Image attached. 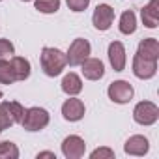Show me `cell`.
I'll return each instance as SVG.
<instances>
[{"label": "cell", "mask_w": 159, "mask_h": 159, "mask_svg": "<svg viewBox=\"0 0 159 159\" xmlns=\"http://www.w3.org/2000/svg\"><path fill=\"white\" fill-rule=\"evenodd\" d=\"M66 66H67L66 52H62L60 49H54V47L41 49V67L47 77H58Z\"/></svg>", "instance_id": "6da1fadb"}, {"label": "cell", "mask_w": 159, "mask_h": 159, "mask_svg": "<svg viewBox=\"0 0 159 159\" xmlns=\"http://www.w3.org/2000/svg\"><path fill=\"white\" fill-rule=\"evenodd\" d=\"M25 116V107L17 101H2L0 103V133L11 127L13 124H21Z\"/></svg>", "instance_id": "7a4b0ae2"}, {"label": "cell", "mask_w": 159, "mask_h": 159, "mask_svg": "<svg viewBox=\"0 0 159 159\" xmlns=\"http://www.w3.org/2000/svg\"><path fill=\"white\" fill-rule=\"evenodd\" d=\"M49 124V112L41 107H30L25 111V116L21 120L23 129L26 131H41Z\"/></svg>", "instance_id": "3957f363"}, {"label": "cell", "mask_w": 159, "mask_h": 159, "mask_svg": "<svg viewBox=\"0 0 159 159\" xmlns=\"http://www.w3.org/2000/svg\"><path fill=\"white\" fill-rule=\"evenodd\" d=\"M133 118L140 125H153L159 118V109L152 101H140L133 109Z\"/></svg>", "instance_id": "277c9868"}, {"label": "cell", "mask_w": 159, "mask_h": 159, "mask_svg": "<svg viewBox=\"0 0 159 159\" xmlns=\"http://www.w3.org/2000/svg\"><path fill=\"white\" fill-rule=\"evenodd\" d=\"M90 51H92V47H90L88 39H83V38L73 39V43L69 45V51H67V54H66L67 64H69V66H81V64L90 56Z\"/></svg>", "instance_id": "5b68a950"}, {"label": "cell", "mask_w": 159, "mask_h": 159, "mask_svg": "<svg viewBox=\"0 0 159 159\" xmlns=\"http://www.w3.org/2000/svg\"><path fill=\"white\" fill-rule=\"evenodd\" d=\"M107 94H109L111 101H114L118 105H124V103H129L133 99L135 90H133V86L127 81H114V83L109 84Z\"/></svg>", "instance_id": "8992f818"}, {"label": "cell", "mask_w": 159, "mask_h": 159, "mask_svg": "<svg viewBox=\"0 0 159 159\" xmlns=\"http://www.w3.org/2000/svg\"><path fill=\"white\" fill-rule=\"evenodd\" d=\"M112 21H114V10H112L109 4H99V6L94 10L92 23H94V26H96L98 30H101V32L109 30L111 25H112Z\"/></svg>", "instance_id": "52a82bcc"}, {"label": "cell", "mask_w": 159, "mask_h": 159, "mask_svg": "<svg viewBox=\"0 0 159 159\" xmlns=\"http://www.w3.org/2000/svg\"><path fill=\"white\" fill-rule=\"evenodd\" d=\"M84 150H86L84 140L81 137H77V135H69L62 142V153L67 159H79V157H83L84 155Z\"/></svg>", "instance_id": "ba28073f"}, {"label": "cell", "mask_w": 159, "mask_h": 159, "mask_svg": "<svg viewBox=\"0 0 159 159\" xmlns=\"http://www.w3.org/2000/svg\"><path fill=\"white\" fill-rule=\"evenodd\" d=\"M157 71V62L155 60H148L140 54H135L133 58V73L139 79H152Z\"/></svg>", "instance_id": "9c48e42d"}, {"label": "cell", "mask_w": 159, "mask_h": 159, "mask_svg": "<svg viewBox=\"0 0 159 159\" xmlns=\"http://www.w3.org/2000/svg\"><path fill=\"white\" fill-rule=\"evenodd\" d=\"M84 103L81 101V99H77V98H69V99H66L64 101V105H62V114H64V118L67 120V122H79L83 116H84Z\"/></svg>", "instance_id": "30bf717a"}, {"label": "cell", "mask_w": 159, "mask_h": 159, "mask_svg": "<svg viewBox=\"0 0 159 159\" xmlns=\"http://www.w3.org/2000/svg\"><path fill=\"white\" fill-rule=\"evenodd\" d=\"M83 75L84 79H88V81H99V79L105 75V66L99 58H86L83 64Z\"/></svg>", "instance_id": "8fae6325"}, {"label": "cell", "mask_w": 159, "mask_h": 159, "mask_svg": "<svg viewBox=\"0 0 159 159\" xmlns=\"http://www.w3.org/2000/svg\"><path fill=\"white\" fill-rule=\"evenodd\" d=\"M109 60H111V66L114 71H124L125 69V47L120 43V41H112L109 45Z\"/></svg>", "instance_id": "7c38bea8"}, {"label": "cell", "mask_w": 159, "mask_h": 159, "mask_svg": "<svg viewBox=\"0 0 159 159\" xmlns=\"http://www.w3.org/2000/svg\"><path fill=\"white\" fill-rule=\"evenodd\" d=\"M148 150H150V142L142 135H133L124 144V152L129 155H144V153H148Z\"/></svg>", "instance_id": "4fadbf2b"}, {"label": "cell", "mask_w": 159, "mask_h": 159, "mask_svg": "<svg viewBox=\"0 0 159 159\" xmlns=\"http://www.w3.org/2000/svg\"><path fill=\"white\" fill-rule=\"evenodd\" d=\"M140 17H142L144 26H148V28H155V26L159 25V0H150L148 6L142 8Z\"/></svg>", "instance_id": "5bb4252c"}, {"label": "cell", "mask_w": 159, "mask_h": 159, "mask_svg": "<svg viewBox=\"0 0 159 159\" xmlns=\"http://www.w3.org/2000/svg\"><path fill=\"white\" fill-rule=\"evenodd\" d=\"M137 54H140V56H144V58H148V60H155V62H157V58H159V43H157V39H155V38H146V39H142V41L139 43Z\"/></svg>", "instance_id": "9a60e30c"}, {"label": "cell", "mask_w": 159, "mask_h": 159, "mask_svg": "<svg viewBox=\"0 0 159 159\" xmlns=\"http://www.w3.org/2000/svg\"><path fill=\"white\" fill-rule=\"evenodd\" d=\"M62 90L67 94V96H77L79 92L83 90V81H81V77H79L77 73L69 71L67 75H64L62 79Z\"/></svg>", "instance_id": "2e32d148"}, {"label": "cell", "mask_w": 159, "mask_h": 159, "mask_svg": "<svg viewBox=\"0 0 159 159\" xmlns=\"http://www.w3.org/2000/svg\"><path fill=\"white\" fill-rule=\"evenodd\" d=\"M10 64H11V69L15 73L17 81H26V79L30 77V62L26 58H23V56H11Z\"/></svg>", "instance_id": "e0dca14e"}, {"label": "cell", "mask_w": 159, "mask_h": 159, "mask_svg": "<svg viewBox=\"0 0 159 159\" xmlns=\"http://www.w3.org/2000/svg\"><path fill=\"white\" fill-rule=\"evenodd\" d=\"M118 28H120V32L125 34V36H129V34H133V32L137 30V17H135V13H133L131 10H127V11L122 13Z\"/></svg>", "instance_id": "ac0fdd59"}, {"label": "cell", "mask_w": 159, "mask_h": 159, "mask_svg": "<svg viewBox=\"0 0 159 159\" xmlns=\"http://www.w3.org/2000/svg\"><path fill=\"white\" fill-rule=\"evenodd\" d=\"M17 81L10 60H0V84H13Z\"/></svg>", "instance_id": "d6986e66"}, {"label": "cell", "mask_w": 159, "mask_h": 159, "mask_svg": "<svg viewBox=\"0 0 159 159\" xmlns=\"http://www.w3.org/2000/svg\"><path fill=\"white\" fill-rule=\"evenodd\" d=\"M19 157V148L10 142V140H4L0 142V159H17Z\"/></svg>", "instance_id": "ffe728a7"}, {"label": "cell", "mask_w": 159, "mask_h": 159, "mask_svg": "<svg viewBox=\"0 0 159 159\" xmlns=\"http://www.w3.org/2000/svg\"><path fill=\"white\" fill-rule=\"evenodd\" d=\"M36 10L39 13H56L60 10V0H36Z\"/></svg>", "instance_id": "44dd1931"}, {"label": "cell", "mask_w": 159, "mask_h": 159, "mask_svg": "<svg viewBox=\"0 0 159 159\" xmlns=\"http://www.w3.org/2000/svg\"><path fill=\"white\" fill-rule=\"evenodd\" d=\"M15 54V47L10 39L2 38L0 39V60H10L11 56Z\"/></svg>", "instance_id": "7402d4cb"}, {"label": "cell", "mask_w": 159, "mask_h": 159, "mask_svg": "<svg viewBox=\"0 0 159 159\" xmlns=\"http://www.w3.org/2000/svg\"><path fill=\"white\" fill-rule=\"evenodd\" d=\"M66 2H67V8H69L71 11H75V13L84 11V10L90 6V0H66Z\"/></svg>", "instance_id": "603a6c76"}, {"label": "cell", "mask_w": 159, "mask_h": 159, "mask_svg": "<svg viewBox=\"0 0 159 159\" xmlns=\"http://www.w3.org/2000/svg\"><path fill=\"white\" fill-rule=\"evenodd\" d=\"M92 159H112L114 157V152L111 150V148H98V150H94L92 152V155H90Z\"/></svg>", "instance_id": "cb8c5ba5"}, {"label": "cell", "mask_w": 159, "mask_h": 159, "mask_svg": "<svg viewBox=\"0 0 159 159\" xmlns=\"http://www.w3.org/2000/svg\"><path fill=\"white\" fill-rule=\"evenodd\" d=\"M38 157H52V159H56V155L52 152H41V153H38Z\"/></svg>", "instance_id": "d4e9b609"}, {"label": "cell", "mask_w": 159, "mask_h": 159, "mask_svg": "<svg viewBox=\"0 0 159 159\" xmlns=\"http://www.w3.org/2000/svg\"><path fill=\"white\" fill-rule=\"evenodd\" d=\"M0 99H2V92H0Z\"/></svg>", "instance_id": "484cf974"}, {"label": "cell", "mask_w": 159, "mask_h": 159, "mask_svg": "<svg viewBox=\"0 0 159 159\" xmlns=\"http://www.w3.org/2000/svg\"><path fill=\"white\" fill-rule=\"evenodd\" d=\"M23 2H30V0H23Z\"/></svg>", "instance_id": "4316f807"}, {"label": "cell", "mask_w": 159, "mask_h": 159, "mask_svg": "<svg viewBox=\"0 0 159 159\" xmlns=\"http://www.w3.org/2000/svg\"><path fill=\"white\" fill-rule=\"evenodd\" d=\"M0 2H2V0H0Z\"/></svg>", "instance_id": "83f0119b"}]
</instances>
